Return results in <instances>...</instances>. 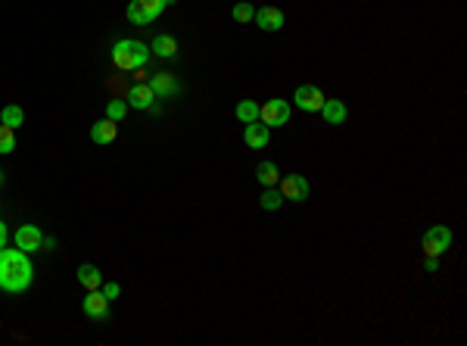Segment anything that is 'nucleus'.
I'll return each mask as SVG.
<instances>
[{"instance_id":"nucleus-1","label":"nucleus","mask_w":467,"mask_h":346,"mask_svg":"<svg viewBox=\"0 0 467 346\" xmlns=\"http://www.w3.org/2000/svg\"><path fill=\"white\" fill-rule=\"evenodd\" d=\"M35 281V268H31L28 253L16 250H0V290L6 293H22V290L31 287Z\"/></svg>"},{"instance_id":"nucleus-2","label":"nucleus","mask_w":467,"mask_h":346,"mask_svg":"<svg viewBox=\"0 0 467 346\" xmlns=\"http://www.w3.org/2000/svg\"><path fill=\"white\" fill-rule=\"evenodd\" d=\"M147 60H149V47L140 44V41H116V44H112V63L122 72L140 69Z\"/></svg>"},{"instance_id":"nucleus-3","label":"nucleus","mask_w":467,"mask_h":346,"mask_svg":"<svg viewBox=\"0 0 467 346\" xmlns=\"http://www.w3.org/2000/svg\"><path fill=\"white\" fill-rule=\"evenodd\" d=\"M168 3H174V0H131L128 3V19L134 22V26H149V22H153L156 16L168 7Z\"/></svg>"},{"instance_id":"nucleus-4","label":"nucleus","mask_w":467,"mask_h":346,"mask_svg":"<svg viewBox=\"0 0 467 346\" xmlns=\"http://www.w3.org/2000/svg\"><path fill=\"white\" fill-rule=\"evenodd\" d=\"M448 246H452V231H448L446 225H433L421 240L423 256H442Z\"/></svg>"},{"instance_id":"nucleus-5","label":"nucleus","mask_w":467,"mask_h":346,"mask_svg":"<svg viewBox=\"0 0 467 346\" xmlns=\"http://www.w3.org/2000/svg\"><path fill=\"white\" fill-rule=\"evenodd\" d=\"M259 119H262V125H268V128L286 125V122H290V103L274 97V100H268L265 107H259Z\"/></svg>"},{"instance_id":"nucleus-6","label":"nucleus","mask_w":467,"mask_h":346,"mask_svg":"<svg viewBox=\"0 0 467 346\" xmlns=\"http://www.w3.org/2000/svg\"><path fill=\"white\" fill-rule=\"evenodd\" d=\"M293 100H296V107L302 109V113H321V107H324L327 97H324L321 88H315V84H299L296 94H293Z\"/></svg>"},{"instance_id":"nucleus-7","label":"nucleus","mask_w":467,"mask_h":346,"mask_svg":"<svg viewBox=\"0 0 467 346\" xmlns=\"http://www.w3.org/2000/svg\"><path fill=\"white\" fill-rule=\"evenodd\" d=\"M280 197L284 200H293V203H302V200H309V181H305L302 175H286V178H280Z\"/></svg>"},{"instance_id":"nucleus-8","label":"nucleus","mask_w":467,"mask_h":346,"mask_svg":"<svg viewBox=\"0 0 467 346\" xmlns=\"http://www.w3.org/2000/svg\"><path fill=\"white\" fill-rule=\"evenodd\" d=\"M81 309H84L87 318H109V300L103 296V290H87V296L81 300Z\"/></svg>"},{"instance_id":"nucleus-9","label":"nucleus","mask_w":467,"mask_h":346,"mask_svg":"<svg viewBox=\"0 0 467 346\" xmlns=\"http://www.w3.org/2000/svg\"><path fill=\"white\" fill-rule=\"evenodd\" d=\"M16 246L22 253H41V246H44L41 228H37V225H22L16 231Z\"/></svg>"},{"instance_id":"nucleus-10","label":"nucleus","mask_w":467,"mask_h":346,"mask_svg":"<svg viewBox=\"0 0 467 346\" xmlns=\"http://www.w3.org/2000/svg\"><path fill=\"white\" fill-rule=\"evenodd\" d=\"M255 26L262 28V32H280L284 28V13L280 10H274V7H262V10H255Z\"/></svg>"},{"instance_id":"nucleus-11","label":"nucleus","mask_w":467,"mask_h":346,"mask_svg":"<svg viewBox=\"0 0 467 346\" xmlns=\"http://www.w3.org/2000/svg\"><path fill=\"white\" fill-rule=\"evenodd\" d=\"M153 100H156V94H153V88H149V82L131 84V91H128V107H134V109H149V107H153Z\"/></svg>"},{"instance_id":"nucleus-12","label":"nucleus","mask_w":467,"mask_h":346,"mask_svg":"<svg viewBox=\"0 0 467 346\" xmlns=\"http://www.w3.org/2000/svg\"><path fill=\"white\" fill-rule=\"evenodd\" d=\"M149 88H153L156 97H174L181 91V84L174 82L172 72H156V75L149 78Z\"/></svg>"},{"instance_id":"nucleus-13","label":"nucleus","mask_w":467,"mask_h":346,"mask_svg":"<svg viewBox=\"0 0 467 346\" xmlns=\"http://www.w3.org/2000/svg\"><path fill=\"white\" fill-rule=\"evenodd\" d=\"M116 138H118V122H112V119H100L97 125L91 128L93 144H112Z\"/></svg>"},{"instance_id":"nucleus-14","label":"nucleus","mask_w":467,"mask_h":346,"mask_svg":"<svg viewBox=\"0 0 467 346\" xmlns=\"http://www.w3.org/2000/svg\"><path fill=\"white\" fill-rule=\"evenodd\" d=\"M268 125H262V122H249L246 131H243V140H246V147H253V150H262V147L268 144Z\"/></svg>"},{"instance_id":"nucleus-15","label":"nucleus","mask_w":467,"mask_h":346,"mask_svg":"<svg viewBox=\"0 0 467 346\" xmlns=\"http://www.w3.org/2000/svg\"><path fill=\"white\" fill-rule=\"evenodd\" d=\"M78 284L84 290H100V284H103V275H100V268L97 265H91V262H84V265H78Z\"/></svg>"},{"instance_id":"nucleus-16","label":"nucleus","mask_w":467,"mask_h":346,"mask_svg":"<svg viewBox=\"0 0 467 346\" xmlns=\"http://www.w3.org/2000/svg\"><path fill=\"white\" fill-rule=\"evenodd\" d=\"M149 51L156 53V57H174V53H178V41L172 38V35H156L153 38V44H149Z\"/></svg>"},{"instance_id":"nucleus-17","label":"nucleus","mask_w":467,"mask_h":346,"mask_svg":"<svg viewBox=\"0 0 467 346\" xmlns=\"http://www.w3.org/2000/svg\"><path fill=\"white\" fill-rule=\"evenodd\" d=\"M321 113H324V119L330 122V125H342L346 122V107H342V100H324V107H321Z\"/></svg>"},{"instance_id":"nucleus-18","label":"nucleus","mask_w":467,"mask_h":346,"mask_svg":"<svg viewBox=\"0 0 467 346\" xmlns=\"http://www.w3.org/2000/svg\"><path fill=\"white\" fill-rule=\"evenodd\" d=\"M255 178H259L265 188H274V184L280 181V172H277V165H274L271 159H265V163L255 165Z\"/></svg>"},{"instance_id":"nucleus-19","label":"nucleus","mask_w":467,"mask_h":346,"mask_svg":"<svg viewBox=\"0 0 467 346\" xmlns=\"http://www.w3.org/2000/svg\"><path fill=\"white\" fill-rule=\"evenodd\" d=\"M0 122L3 125H10V128H19L25 122V113H22V107H16V103H10V107H3L0 109Z\"/></svg>"},{"instance_id":"nucleus-20","label":"nucleus","mask_w":467,"mask_h":346,"mask_svg":"<svg viewBox=\"0 0 467 346\" xmlns=\"http://www.w3.org/2000/svg\"><path fill=\"white\" fill-rule=\"evenodd\" d=\"M234 113H237V119H240L243 125H249V122L259 119V103H253V100H240V103H237Z\"/></svg>"},{"instance_id":"nucleus-21","label":"nucleus","mask_w":467,"mask_h":346,"mask_svg":"<svg viewBox=\"0 0 467 346\" xmlns=\"http://www.w3.org/2000/svg\"><path fill=\"white\" fill-rule=\"evenodd\" d=\"M259 203H262V209H268V212H277V209H280V206H284V203H286V200H284V197H280V190L268 188V190H265V194H262V200H259Z\"/></svg>"},{"instance_id":"nucleus-22","label":"nucleus","mask_w":467,"mask_h":346,"mask_svg":"<svg viewBox=\"0 0 467 346\" xmlns=\"http://www.w3.org/2000/svg\"><path fill=\"white\" fill-rule=\"evenodd\" d=\"M16 150V128L0 122V153H12Z\"/></svg>"},{"instance_id":"nucleus-23","label":"nucleus","mask_w":467,"mask_h":346,"mask_svg":"<svg viewBox=\"0 0 467 346\" xmlns=\"http://www.w3.org/2000/svg\"><path fill=\"white\" fill-rule=\"evenodd\" d=\"M230 16H234V22H249L255 16V7L253 3H246V0H240V3L230 10Z\"/></svg>"},{"instance_id":"nucleus-24","label":"nucleus","mask_w":467,"mask_h":346,"mask_svg":"<svg viewBox=\"0 0 467 346\" xmlns=\"http://www.w3.org/2000/svg\"><path fill=\"white\" fill-rule=\"evenodd\" d=\"M106 119H112V122L125 119V100H109L106 103Z\"/></svg>"},{"instance_id":"nucleus-25","label":"nucleus","mask_w":467,"mask_h":346,"mask_svg":"<svg viewBox=\"0 0 467 346\" xmlns=\"http://www.w3.org/2000/svg\"><path fill=\"white\" fill-rule=\"evenodd\" d=\"M100 290H103L106 300H116L118 296V284H100Z\"/></svg>"},{"instance_id":"nucleus-26","label":"nucleus","mask_w":467,"mask_h":346,"mask_svg":"<svg viewBox=\"0 0 467 346\" xmlns=\"http://www.w3.org/2000/svg\"><path fill=\"white\" fill-rule=\"evenodd\" d=\"M423 268H427V271H436V268H439V262H436V256H427V259H423Z\"/></svg>"},{"instance_id":"nucleus-27","label":"nucleus","mask_w":467,"mask_h":346,"mask_svg":"<svg viewBox=\"0 0 467 346\" xmlns=\"http://www.w3.org/2000/svg\"><path fill=\"white\" fill-rule=\"evenodd\" d=\"M3 246H6V225L0 221V250H3Z\"/></svg>"},{"instance_id":"nucleus-28","label":"nucleus","mask_w":467,"mask_h":346,"mask_svg":"<svg viewBox=\"0 0 467 346\" xmlns=\"http://www.w3.org/2000/svg\"><path fill=\"white\" fill-rule=\"evenodd\" d=\"M53 246H56L53 237H44V246H41V250H53Z\"/></svg>"},{"instance_id":"nucleus-29","label":"nucleus","mask_w":467,"mask_h":346,"mask_svg":"<svg viewBox=\"0 0 467 346\" xmlns=\"http://www.w3.org/2000/svg\"><path fill=\"white\" fill-rule=\"evenodd\" d=\"M3 175H6V172H3V169H0V184H3Z\"/></svg>"}]
</instances>
